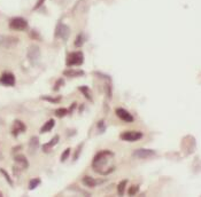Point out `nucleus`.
<instances>
[{
    "mask_svg": "<svg viewBox=\"0 0 201 197\" xmlns=\"http://www.w3.org/2000/svg\"><path fill=\"white\" fill-rule=\"evenodd\" d=\"M55 1H56L58 4H60V5H68L71 0H55Z\"/></svg>",
    "mask_w": 201,
    "mask_h": 197,
    "instance_id": "obj_30",
    "label": "nucleus"
},
{
    "mask_svg": "<svg viewBox=\"0 0 201 197\" xmlns=\"http://www.w3.org/2000/svg\"><path fill=\"white\" fill-rule=\"evenodd\" d=\"M38 146H39V139H38L37 136H32L29 141V150H30V154H31V155H34L35 154V151L37 150Z\"/></svg>",
    "mask_w": 201,
    "mask_h": 197,
    "instance_id": "obj_15",
    "label": "nucleus"
},
{
    "mask_svg": "<svg viewBox=\"0 0 201 197\" xmlns=\"http://www.w3.org/2000/svg\"><path fill=\"white\" fill-rule=\"evenodd\" d=\"M80 92H83V94L85 95V97H86L88 100H92V97H91V92H90V89H88V86H80Z\"/></svg>",
    "mask_w": 201,
    "mask_h": 197,
    "instance_id": "obj_19",
    "label": "nucleus"
},
{
    "mask_svg": "<svg viewBox=\"0 0 201 197\" xmlns=\"http://www.w3.org/2000/svg\"><path fill=\"white\" fill-rule=\"evenodd\" d=\"M83 143H80V146L77 147V149H76V154H75V156H74V160H76L78 157H80V151H82V148H83Z\"/></svg>",
    "mask_w": 201,
    "mask_h": 197,
    "instance_id": "obj_27",
    "label": "nucleus"
},
{
    "mask_svg": "<svg viewBox=\"0 0 201 197\" xmlns=\"http://www.w3.org/2000/svg\"><path fill=\"white\" fill-rule=\"evenodd\" d=\"M39 183H40V180H39V179H32V180L30 181V183H29L30 190H34V189L36 188Z\"/></svg>",
    "mask_w": 201,
    "mask_h": 197,
    "instance_id": "obj_23",
    "label": "nucleus"
},
{
    "mask_svg": "<svg viewBox=\"0 0 201 197\" xmlns=\"http://www.w3.org/2000/svg\"><path fill=\"white\" fill-rule=\"evenodd\" d=\"M113 157V152L109 150H104L96 154V157L93 158L92 166L94 171L100 174H108L114 170V167H107V164Z\"/></svg>",
    "mask_w": 201,
    "mask_h": 197,
    "instance_id": "obj_1",
    "label": "nucleus"
},
{
    "mask_svg": "<svg viewBox=\"0 0 201 197\" xmlns=\"http://www.w3.org/2000/svg\"><path fill=\"white\" fill-rule=\"evenodd\" d=\"M126 183H128V182H126V180L120 182V185H118V187H117V191H118V194H120V195H123V194H124V190H125Z\"/></svg>",
    "mask_w": 201,
    "mask_h": 197,
    "instance_id": "obj_20",
    "label": "nucleus"
},
{
    "mask_svg": "<svg viewBox=\"0 0 201 197\" xmlns=\"http://www.w3.org/2000/svg\"><path fill=\"white\" fill-rule=\"evenodd\" d=\"M63 75L67 77H80V76H84L85 73L82 70H67V71H63Z\"/></svg>",
    "mask_w": 201,
    "mask_h": 197,
    "instance_id": "obj_17",
    "label": "nucleus"
},
{
    "mask_svg": "<svg viewBox=\"0 0 201 197\" xmlns=\"http://www.w3.org/2000/svg\"><path fill=\"white\" fill-rule=\"evenodd\" d=\"M156 155V152L152 149H145V148H140V149H137V150L133 151L132 156L136 157V158H139V160H146V158H151V157H154Z\"/></svg>",
    "mask_w": 201,
    "mask_h": 197,
    "instance_id": "obj_4",
    "label": "nucleus"
},
{
    "mask_svg": "<svg viewBox=\"0 0 201 197\" xmlns=\"http://www.w3.org/2000/svg\"><path fill=\"white\" fill-rule=\"evenodd\" d=\"M0 172H1V173H2V174H4L5 179H6V180H7V182H8L9 185H13V181H12V179H10V178H9V175H8V174H7V172H6V171H5L4 168H0Z\"/></svg>",
    "mask_w": 201,
    "mask_h": 197,
    "instance_id": "obj_26",
    "label": "nucleus"
},
{
    "mask_svg": "<svg viewBox=\"0 0 201 197\" xmlns=\"http://www.w3.org/2000/svg\"><path fill=\"white\" fill-rule=\"evenodd\" d=\"M68 110L64 109V108H60V109H56L55 110V115L58 116V117H64L66 115H67Z\"/></svg>",
    "mask_w": 201,
    "mask_h": 197,
    "instance_id": "obj_21",
    "label": "nucleus"
},
{
    "mask_svg": "<svg viewBox=\"0 0 201 197\" xmlns=\"http://www.w3.org/2000/svg\"><path fill=\"white\" fill-rule=\"evenodd\" d=\"M54 119H50L48 122H46L44 124V126L42 127V130H40V133H46V132H50L53 127H54Z\"/></svg>",
    "mask_w": 201,
    "mask_h": 197,
    "instance_id": "obj_16",
    "label": "nucleus"
},
{
    "mask_svg": "<svg viewBox=\"0 0 201 197\" xmlns=\"http://www.w3.org/2000/svg\"><path fill=\"white\" fill-rule=\"evenodd\" d=\"M83 183L86 187H90V188H92V187H96V181L93 179V178H91V176H84L83 178Z\"/></svg>",
    "mask_w": 201,
    "mask_h": 197,
    "instance_id": "obj_18",
    "label": "nucleus"
},
{
    "mask_svg": "<svg viewBox=\"0 0 201 197\" xmlns=\"http://www.w3.org/2000/svg\"><path fill=\"white\" fill-rule=\"evenodd\" d=\"M69 154H70V148L66 149V150L62 152V155H61V162H64V160H67L68 156H69Z\"/></svg>",
    "mask_w": 201,
    "mask_h": 197,
    "instance_id": "obj_25",
    "label": "nucleus"
},
{
    "mask_svg": "<svg viewBox=\"0 0 201 197\" xmlns=\"http://www.w3.org/2000/svg\"><path fill=\"white\" fill-rule=\"evenodd\" d=\"M70 36V29H69V26L66 24H61L60 23L58 26H56V29H55V37H59L61 39H63L64 41L68 40V38Z\"/></svg>",
    "mask_w": 201,
    "mask_h": 197,
    "instance_id": "obj_7",
    "label": "nucleus"
},
{
    "mask_svg": "<svg viewBox=\"0 0 201 197\" xmlns=\"http://www.w3.org/2000/svg\"><path fill=\"white\" fill-rule=\"evenodd\" d=\"M42 99L43 100L50 101V102H53V103H56V102L60 101V97H58V99H52V97H42Z\"/></svg>",
    "mask_w": 201,
    "mask_h": 197,
    "instance_id": "obj_28",
    "label": "nucleus"
},
{
    "mask_svg": "<svg viewBox=\"0 0 201 197\" xmlns=\"http://www.w3.org/2000/svg\"><path fill=\"white\" fill-rule=\"evenodd\" d=\"M139 190V186H132L130 189H129V195H131V196H133V195H136V194L138 193Z\"/></svg>",
    "mask_w": 201,
    "mask_h": 197,
    "instance_id": "obj_24",
    "label": "nucleus"
},
{
    "mask_svg": "<svg viewBox=\"0 0 201 197\" xmlns=\"http://www.w3.org/2000/svg\"><path fill=\"white\" fill-rule=\"evenodd\" d=\"M84 62V55L82 52H74L70 53L67 57V65L74 67V65H80Z\"/></svg>",
    "mask_w": 201,
    "mask_h": 197,
    "instance_id": "obj_3",
    "label": "nucleus"
},
{
    "mask_svg": "<svg viewBox=\"0 0 201 197\" xmlns=\"http://www.w3.org/2000/svg\"><path fill=\"white\" fill-rule=\"evenodd\" d=\"M44 1H45V0H38L37 2H36V5H35L34 10H36L37 8H39V7H40V6H42L43 4H44Z\"/></svg>",
    "mask_w": 201,
    "mask_h": 197,
    "instance_id": "obj_29",
    "label": "nucleus"
},
{
    "mask_svg": "<svg viewBox=\"0 0 201 197\" xmlns=\"http://www.w3.org/2000/svg\"><path fill=\"white\" fill-rule=\"evenodd\" d=\"M142 132H137V131H126V132L121 134L122 140L129 141V142H134V141H137L139 139H142Z\"/></svg>",
    "mask_w": 201,
    "mask_h": 197,
    "instance_id": "obj_8",
    "label": "nucleus"
},
{
    "mask_svg": "<svg viewBox=\"0 0 201 197\" xmlns=\"http://www.w3.org/2000/svg\"><path fill=\"white\" fill-rule=\"evenodd\" d=\"M2 123H4V120H2V119H0V125H1Z\"/></svg>",
    "mask_w": 201,
    "mask_h": 197,
    "instance_id": "obj_32",
    "label": "nucleus"
},
{
    "mask_svg": "<svg viewBox=\"0 0 201 197\" xmlns=\"http://www.w3.org/2000/svg\"><path fill=\"white\" fill-rule=\"evenodd\" d=\"M84 44V37L83 34H78L77 38H76V41H75V46L76 47H80Z\"/></svg>",
    "mask_w": 201,
    "mask_h": 197,
    "instance_id": "obj_22",
    "label": "nucleus"
},
{
    "mask_svg": "<svg viewBox=\"0 0 201 197\" xmlns=\"http://www.w3.org/2000/svg\"><path fill=\"white\" fill-rule=\"evenodd\" d=\"M0 84L5 86H14L15 85V76L12 72H4L0 77Z\"/></svg>",
    "mask_w": 201,
    "mask_h": 197,
    "instance_id": "obj_9",
    "label": "nucleus"
},
{
    "mask_svg": "<svg viewBox=\"0 0 201 197\" xmlns=\"http://www.w3.org/2000/svg\"><path fill=\"white\" fill-rule=\"evenodd\" d=\"M59 139H60V138H59V135H55L54 138L52 139L50 142L45 143V144L43 146V151H45V152H48V151H50L51 149H52V148L54 147L56 143L59 142Z\"/></svg>",
    "mask_w": 201,
    "mask_h": 197,
    "instance_id": "obj_14",
    "label": "nucleus"
},
{
    "mask_svg": "<svg viewBox=\"0 0 201 197\" xmlns=\"http://www.w3.org/2000/svg\"><path fill=\"white\" fill-rule=\"evenodd\" d=\"M15 163L18 165V168H21V170H24L29 166V162L23 155H17L15 157Z\"/></svg>",
    "mask_w": 201,
    "mask_h": 197,
    "instance_id": "obj_12",
    "label": "nucleus"
},
{
    "mask_svg": "<svg viewBox=\"0 0 201 197\" xmlns=\"http://www.w3.org/2000/svg\"><path fill=\"white\" fill-rule=\"evenodd\" d=\"M9 26L13 30L22 31V30H25L28 28V22L25 21L24 18H22V17H15V18H13L12 21L9 22Z\"/></svg>",
    "mask_w": 201,
    "mask_h": 197,
    "instance_id": "obj_6",
    "label": "nucleus"
},
{
    "mask_svg": "<svg viewBox=\"0 0 201 197\" xmlns=\"http://www.w3.org/2000/svg\"><path fill=\"white\" fill-rule=\"evenodd\" d=\"M62 84H63V80H62V79H60L59 81H58V83H56V84L54 85V91H58V89L60 88V85H62Z\"/></svg>",
    "mask_w": 201,
    "mask_h": 197,
    "instance_id": "obj_31",
    "label": "nucleus"
},
{
    "mask_svg": "<svg viewBox=\"0 0 201 197\" xmlns=\"http://www.w3.org/2000/svg\"><path fill=\"white\" fill-rule=\"evenodd\" d=\"M18 39L16 37H12V36H5V34H0V47L4 48H9V47L15 46Z\"/></svg>",
    "mask_w": 201,
    "mask_h": 197,
    "instance_id": "obj_5",
    "label": "nucleus"
},
{
    "mask_svg": "<svg viewBox=\"0 0 201 197\" xmlns=\"http://www.w3.org/2000/svg\"><path fill=\"white\" fill-rule=\"evenodd\" d=\"M1 196H2V194H1V193H0V197H1Z\"/></svg>",
    "mask_w": 201,
    "mask_h": 197,
    "instance_id": "obj_33",
    "label": "nucleus"
},
{
    "mask_svg": "<svg viewBox=\"0 0 201 197\" xmlns=\"http://www.w3.org/2000/svg\"><path fill=\"white\" fill-rule=\"evenodd\" d=\"M24 131H25V126L21 120H15V122H14V126H13V135L16 136L18 133L24 132Z\"/></svg>",
    "mask_w": 201,
    "mask_h": 197,
    "instance_id": "obj_13",
    "label": "nucleus"
},
{
    "mask_svg": "<svg viewBox=\"0 0 201 197\" xmlns=\"http://www.w3.org/2000/svg\"><path fill=\"white\" fill-rule=\"evenodd\" d=\"M72 12L75 13V14H84V13L88 12V4H86V1L85 0H80L75 5Z\"/></svg>",
    "mask_w": 201,
    "mask_h": 197,
    "instance_id": "obj_11",
    "label": "nucleus"
},
{
    "mask_svg": "<svg viewBox=\"0 0 201 197\" xmlns=\"http://www.w3.org/2000/svg\"><path fill=\"white\" fill-rule=\"evenodd\" d=\"M27 56H28L29 62L32 65H37L38 63H39V61H40V49H39V47L37 45H31L28 48Z\"/></svg>",
    "mask_w": 201,
    "mask_h": 197,
    "instance_id": "obj_2",
    "label": "nucleus"
},
{
    "mask_svg": "<svg viewBox=\"0 0 201 197\" xmlns=\"http://www.w3.org/2000/svg\"><path fill=\"white\" fill-rule=\"evenodd\" d=\"M116 116H117L120 119H122L123 122H126V123L133 122L132 115H131L129 111H126L125 109H123V108H117V109H116Z\"/></svg>",
    "mask_w": 201,
    "mask_h": 197,
    "instance_id": "obj_10",
    "label": "nucleus"
}]
</instances>
